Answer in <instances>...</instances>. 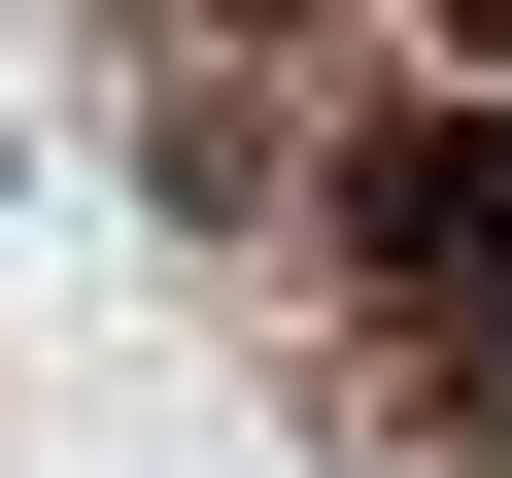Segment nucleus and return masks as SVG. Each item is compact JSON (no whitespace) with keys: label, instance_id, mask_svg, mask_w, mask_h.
I'll use <instances>...</instances> for the list:
<instances>
[{"label":"nucleus","instance_id":"3","mask_svg":"<svg viewBox=\"0 0 512 478\" xmlns=\"http://www.w3.org/2000/svg\"><path fill=\"white\" fill-rule=\"evenodd\" d=\"M478 410H512V342H478Z\"/></svg>","mask_w":512,"mask_h":478},{"label":"nucleus","instance_id":"2","mask_svg":"<svg viewBox=\"0 0 512 478\" xmlns=\"http://www.w3.org/2000/svg\"><path fill=\"white\" fill-rule=\"evenodd\" d=\"M444 69H512V0H444Z\"/></svg>","mask_w":512,"mask_h":478},{"label":"nucleus","instance_id":"1","mask_svg":"<svg viewBox=\"0 0 512 478\" xmlns=\"http://www.w3.org/2000/svg\"><path fill=\"white\" fill-rule=\"evenodd\" d=\"M342 239H376L410 308H512V103H410V137L342 171Z\"/></svg>","mask_w":512,"mask_h":478}]
</instances>
